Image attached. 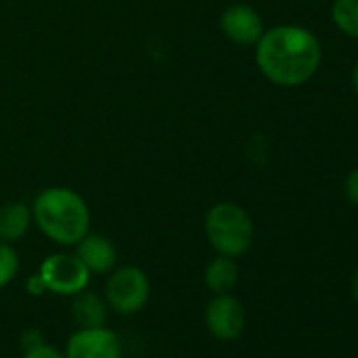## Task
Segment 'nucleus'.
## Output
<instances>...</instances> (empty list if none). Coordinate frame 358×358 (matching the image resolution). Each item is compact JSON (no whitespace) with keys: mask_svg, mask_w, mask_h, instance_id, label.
Listing matches in <instances>:
<instances>
[{"mask_svg":"<svg viewBox=\"0 0 358 358\" xmlns=\"http://www.w3.org/2000/svg\"><path fill=\"white\" fill-rule=\"evenodd\" d=\"M255 62L259 72L278 87H301L320 68L322 47L318 36L293 24L264 30L255 45Z\"/></svg>","mask_w":358,"mask_h":358,"instance_id":"f257e3e1","label":"nucleus"},{"mask_svg":"<svg viewBox=\"0 0 358 358\" xmlns=\"http://www.w3.org/2000/svg\"><path fill=\"white\" fill-rule=\"evenodd\" d=\"M32 217L47 238L66 247L80 243L91 228L87 203L68 188L43 190L34 201Z\"/></svg>","mask_w":358,"mask_h":358,"instance_id":"f03ea898","label":"nucleus"},{"mask_svg":"<svg viewBox=\"0 0 358 358\" xmlns=\"http://www.w3.org/2000/svg\"><path fill=\"white\" fill-rule=\"evenodd\" d=\"M205 234L217 255L241 257L255 238V226L251 215L236 203H217L207 211Z\"/></svg>","mask_w":358,"mask_h":358,"instance_id":"7ed1b4c3","label":"nucleus"},{"mask_svg":"<svg viewBox=\"0 0 358 358\" xmlns=\"http://www.w3.org/2000/svg\"><path fill=\"white\" fill-rule=\"evenodd\" d=\"M103 299L116 314L133 316L143 310L150 299V278L135 266H122L118 270L114 268L106 280Z\"/></svg>","mask_w":358,"mask_h":358,"instance_id":"20e7f679","label":"nucleus"},{"mask_svg":"<svg viewBox=\"0 0 358 358\" xmlns=\"http://www.w3.org/2000/svg\"><path fill=\"white\" fill-rule=\"evenodd\" d=\"M38 274L47 287V291H51L55 295H68V297H74L76 293L85 291L91 280V272L78 259L76 253L74 255L53 253V255L45 257Z\"/></svg>","mask_w":358,"mask_h":358,"instance_id":"39448f33","label":"nucleus"},{"mask_svg":"<svg viewBox=\"0 0 358 358\" xmlns=\"http://www.w3.org/2000/svg\"><path fill=\"white\" fill-rule=\"evenodd\" d=\"M205 324L220 341H234L243 335L247 324L245 306L230 293H217L205 308Z\"/></svg>","mask_w":358,"mask_h":358,"instance_id":"423d86ee","label":"nucleus"},{"mask_svg":"<svg viewBox=\"0 0 358 358\" xmlns=\"http://www.w3.org/2000/svg\"><path fill=\"white\" fill-rule=\"evenodd\" d=\"M66 358H122L120 337L103 327H89L74 331L64 350Z\"/></svg>","mask_w":358,"mask_h":358,"instance_id":"0eeeda50","label":"nucleus"},{"mask_svg":"<svg viewBox=\"0 0 358 358\" xmlns=\"http://www.w3.org/2000/svg\"><path fill=\"white\" fill-rule=\"evenodd\" d=\"M220 28L228 41L241 47L257 45L264 34V22L259 13L249 5H232L222 13Z\"/></svg>","mask_w":358,"mask_h":358,"instance_id":"6e6552de","label":"nucleus"},{"mask_svg":"<svg viewBox=\"0 0 358 358\" xmlns=\"http://www.w3.org/2000/svg\"><path fill=\"white\" fill-rule=\"evenodd\" d=\"M76 255L91 274H110L118 262L114 243L101 234H87L80 243H76Z\"/></svg>","mask_w":358,"mask_h":358,"instance_id":"1a4fd4ad","label":"nucleus"},{"mask_svg":"<svg viewBox=\"0 0 358 358\" xmlns=\"http://www.w3.org/2000/svg\"><path fill=\"white\" fill-rule=\"evenodd\" d=\"M32 224V211L26 203L13 201L0 207V241L17 243L22 241Z\"/></svg>","mask_w":358,"mask_h":358,"instance_id":"9d476101","label":"nucleus"},{"mask_svg":"<svg viewBox=\"0 0 358 358\" xmlns=\"http://www.w3.org/2000/svg\"><path fill=\"white\" fill-rule=\"evenodd\" d=\"M72 318L78 324V329L103 327L108 320V303H106V299H101V295L85 289L74 295Z\"/></svg>","mask_w":358,"mask_h":358,"instance_id":"9b49d317","label":"nucleus"},{"mask_svg":"<svg viewBox=\"0 0 358 358\" xmlns=\"http://www.w3.org/2000/svg\"><path fill=\"white\" fill-rule=\"evenodd\" d=\"M238 282V266L234 257L217 255L205 268V285L211 293H230Z\"/></svg>","mask_w":358,"mask_h":358,"instance_id":"f8f14e48","label":"nucleus"},{"mask_svg":"<svg viewBox=\"0 0 358 358\" xmlns=\"http://www.w3.org/2000/svg\"><path fill=\"white\" fill-rule=\"evenodd\" d=\"M331 22L341 34L358 41V0H333Z\"/></svg>","mask_w":358,"mask_h":358,"instance_id":"ddd939ff","label":"nucleus"},{"mask_svg":"<svg viewBox=\"0 0 358 358\" xmlns=\"http://www.w3.org/2000/svg\"><path fill=\"white\" fill-rule=\"evenodd\" d=\"M20 272V255L9 245L0 241V289L9 287Z\"/></svg>","mask_w":358,"mask_h":358,"instance_id":"4468645a","label":"nucleus"},{"mask_svg":"<svg viewBox=\"0 0 358 358\" xmlns=\"http://www.w3.org/2000/svg\"><path fill=\"white\" fill-rule=\"evenodd\" d=\"M22 358H66V356H64V352L57 350L55 345L43 341V343H38V345H34V348L24 350V356H22Z\"/></svg>","mask_w":358,"mask_h":358,"instance_id":"2eb2a0df","label":"nucleus"},{"mask_svg":"<svg viewBox=\"0 0 358 358\" xmlns=\"http://www.w3.org/2000/svg\"><path fill=\"white\" fill-rule=\"evenodd\" d=\"M343 194H345L348 203L358 207V166H354L345 175V179H343Z\"/></svg>","mask_w":358,"mask_h":358,"instance_id":"dca6fc26","label":"nucleus"},{"mask_svg":"<svg viewBox=\"0 0 358 358\" xmlns=\"http://www.w3.org/2000/svg\"><path fill=\"white\" fill-rule=\"evenodd\" d=\"M26 291H28L32 297H41V295L49 293L47 287H45V282H43V278H41V274H34V276H30V278L26 280Z\"/></svg>","mask_w":358,"mask_h":358,"instance_id":"f3484780","label":"nucleus"},{"mask_svg":"<svg viewBox=\"0 0 358 358\" xmlns=\"http://www.w3.org/2000/svg\"><path fill=\"white\" fill-rule=\"evenodd\" d=\"M43 341H45V337H43L36 329H28V331L22 335V348H24V350L34 348V345H38V343H43Z\"/></svg>","mask_w":358,"mask_h":358,"instance_id":"a211bd4d","label":"nucleus"},{"mask_svg":"<svg viewBox=\"0 0 358 358\" xmlns=\"http://www.w3.org/2000/svg\"><path fill=\"white\" fill-rule=\"evenodd\" d=\"M352 297H354V301L358 303V268H356V272H354V276H352Z\"/></svg>","mask_w":358,"mask_h":358,"instance_id":"6ab92c4d","label":"nucleus"},{"mask_svg":"<svg viewBox=\"0 0 358 358\" xmlns=\"http://www.w3.org/2000/svg\"><path fill=\"white\" fill-rule=\"evenodd\" d=\"M352 87H354V91L358 95V59H356V64L352 68Z\"/></svg>","mask_w":358,"mask_h":358,"instance_id":"aec40b11","label":"nucleus"}]
</instances>
